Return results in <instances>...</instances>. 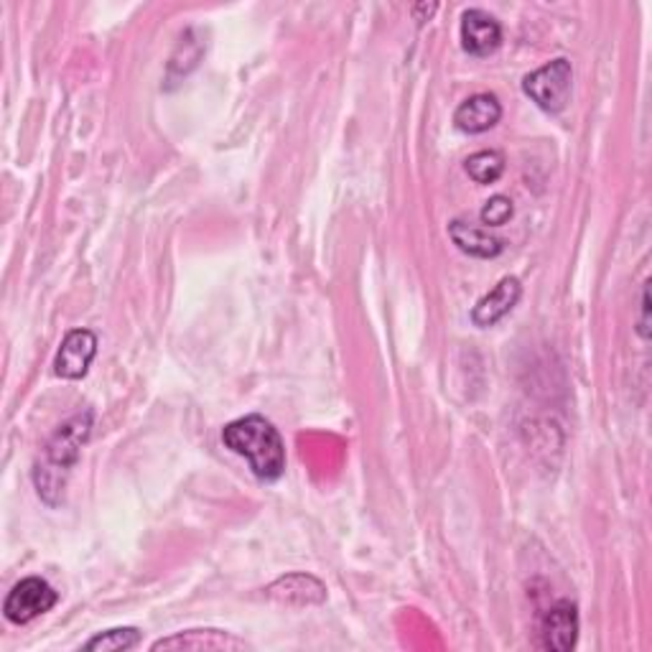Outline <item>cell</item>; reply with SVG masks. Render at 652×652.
I'll list each match as a JSON object with an SVG mask.
<instances>
[{"mask_svg": "<svg viewBox=\"0 0 652 652\" xmlns=\"http://www.w3.org/2000/svg\"><path fill=\"white\" fill-rule=\"evenodd\" d=\"M222 444L245 456L260 482H276L286 472L283 438L273 423L262 416H245L222 428Z\"/></svg>", "mask_w": 652, "mask_h": 652, "instance_id": "6da1fadb", "label": "cell"}, {"mask_svg": "<svg viewBox=\"0 0 652 652\" xmlns=\"http://www.w3.org/2000/svg\"><path fill=\"white\" fill-rule=\"evenodd\" d=\"M92 428V411L77 413L64 426L56 428V434L49 438L44 448V462L37 467V487L39 495L49 503V493H62L66 474L80 462L82 444L87 442Z\"/></svg>", "mask_w": 652, "mask_h": 652, "instance_id": "7a4b0ae2", "label": "cell"}, {"mask_svg": "<svg viewBox=\"0 0 652 652\" xmlns=\"http://www.w3.org/2000/svg\"><path fill=\"white\" fill-rule=\"evenodd\" d=\"M573 70L566 59H553L522 80V92L546 113H561L571 97Z\"/></svg>", "mask_w": 652, "mask_h": 652, "instance_id": "3957f363", "label": "cell"}, {"mask_svg": "<svg viewBox=\"0 0 652 652\" xmlns=\"http://www.w3.org/2000/svg\"><path fill=\"white\" fill-rule=\"evenodd\" d=\"M59 594L54 587L39 576H29L15 583V587L8 591L3 601V614L8 622L13 624H29L37 620V617L52 612L56 607Z\"/></svg>", "mask_w": 652, "mask_h": 652, "instance_id": "277c9868", "label": "cell"}, {"mask_svg": "<svg viewBox=\"0 0 652 652\" xmlns=\"http://www.w3.org/2000/svg\"><path fill=\"white\" fill-rule=\"evenodd\" d=\"M97 354V337L90 329H74L64 337L62 346H59L56 360H54V372L64 380H80L87 375Z\"/></svg>", "mask_w": 652, "mask_h": 652, "instance_id": "5b68a950", "label": "cell"}, {"mask_svg": "<svg viewBox=\"0 0 652 652\" xmlns=\"http://www.w3.org/2000/svg\"><path fill=\"white\" fill-rule=\"evenodd\" d=\"M579 638V612L571 601H556L540 617V645L553 652H569Z\"/></svg>", "mask_w": 652, "mask_h": 652, "instance_id": "8992f818", "label": "cell"}, {"mask_svg": "<svg viewBox=\"0 0 652 652\" xmlns=\"http://www.w3.org/2000/svg\"><path fill=\"white\" fill-rule=\"evenodd\" d=\"M503 44V29L495 15L472 8L462 15V46L472 56H489Z\"/></svg>", "mask_w": 652, "mask_h": 652, "instance_id": "52a82bcc", "label": "cell"}, {"mask_svg": "<svg viewBox=\"0 0 652 652\" xmlns=\"http://www.w3.org/2000/svg\"><path fill=\"white\" fill-rule=\"evenodd\" d=\"M520 293H522V286L518 278L513 276L503 278L493 291L482 296V299L477 301V307H474L472 311V321L477 327H495L497 321H503L507 313L518 307Z\"/></svg>", "mask_w": 652, "mask_h": 652, "instance_id": "ba28073f", "label": "cell"}, {"mask_svg": "<svg viewBox=\"0 0 652 652\" xmlns=\"http://www.w3.org/2000/svg\"><path fill=\"white\" fill-rule=\"evenodd\" d=\"M499 117H503V105L497 103V97L487 95V92H479V95L464 100V103L456 107L454 125L462 133L479 135L493 131L499 123Z\"/></svg>", "mask_w": 652, "mask_h": 652, "instance_id": "9c48e42d", "label": "cell"}, {"mask_svg": "<svg viewBox=\"0 0 652 652\" xmlns=\"http://www.w3.org/2000/svg\"><path fill=\"white\" fill-rule=\"evenodd\" d=\"M448 235H452L456 248L467 252V256L472 258L489 260V258H497L499 252L505 250V242L499 240V237L489 235V230H485V227L464 222V219H454V222L448 225Z\"/></svg>", "mask_w": 652, "mask_h": 652, "instance_id": "30bf717a", "label": "cell"}, {"mask_svg": "<svg viewBox=\"0 0 652 652\" xmlns=\"http://www.w3.org/2000/svg\"><path fill=\"white\" fill-rule=\"evenodd\" d=\"M268 597L276 601H283V604L293 607H307V604H321L327 599L324 583L313 579L307 573H293L286 576V579L276 581L273 587H268Z\"/></svg>", "mask_w": 652, "mask_h": 652, "instance_id": "8fae6325", "label": "cell"}, {"mask_svg": "<svg viewBox=\"0 0 652 652\" xmlns=\"http://www.w3.org/2000/svg\"><path fill=\"white\" fill-rule=\"evenodd\" d=\"M248 648L242 640H237L230 632L219 630H189L179 632L174 638L158 640L154 650H242Z\"/></svg>", "mask_w": 652, "mask_h": 652, "instance_id": "7c38bea8", "label": "cell"}, {"mask_svg": "<svg viewBox=\"0 0 652 652\" xmlns=\"http://www.w3.org/2000/svg\"><path fill=\"white\" fill-rule=\"evenodd\" d=\"M141 642V632L135 627H117V630H107L100 632L92 638L84 650L90 652H125L138 648Z\"/></svg>", "mask_w": 652, "mask_h": 652, "instance_id": "4fadbf2b", "label": "cell"}, {"mask_svg": "<svg viewBox=\"0 0 652 652\" xmlns=\"http://www.w3.org/2000/svg\"><path fill=\"white\" fill-rule=\"evenodd\" d=\"M505 172V156L499 151H479L467 158V174L477 184H495Z\"/></svg>", "mask_w": 652, "mask_h": 652, "instance_id": "5bb4252c", "label": "cell"}, {"mask_svg": "<svg viewBox=\"0 0 652 652\" xmlns=\"http://www.w3.org/2000/svg\"><path fill=\"white\" fill-rule=\"evenodd\" d=\"M510 217H513V201L503 197V194L487 199V205L482 207V211H479L482 225H487V227H503L505 222H510Z\"/></svg>", "mask_w": 652, "mask_h": 652, "instance_id": "9a60e30c", "label": "cell"}, {"mask_svg": "<svg viewBox=\"0 0 652 652\" xmlns=\"http://www.w3.org/2000/svg\"><path fill=\"white\" fill-rule=\"evenodd\" d=\"M650 281H645V288H642V319H640V334L642 340H648L650 332Z\"/></svg>", "mask_w": 652, "mask_h": 652, "instance_id": "2e32d148", "label": "cell"}]
</instances>
